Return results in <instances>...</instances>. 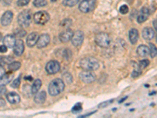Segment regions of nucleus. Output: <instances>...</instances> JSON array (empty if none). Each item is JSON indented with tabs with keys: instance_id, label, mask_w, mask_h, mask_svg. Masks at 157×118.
Here are the masks:
<instances>
[{
	"instance_id": "f257e3e1",
	"label": "nucleus",
	"mask_w": 157,
	"mask_h": 118,
	"mask_svg": "<svg viewBox=\"0 0 157 118\" xmlns=\"http://www.w3.org/2000/svg\"><path fill=\"white\" fill-rule=\"evenodd\" d=\"M65 88V84L64 81L61 79H54L49 83L48 87V92L51 96H56L64 91Z\"/></svg>"
},
{
	"instance_id": "f03ea898",
	"label": "nucleus",
	"mask_w": 157,
	"mask_h": 118,
	"mask_svg": "<svg viewBox=\"0 0 157 118\" xmlns=\"http://www.w3.org/2000/svg\"><path fill=\"white\" fill-rule=\"evenodd\" d=\"M80 67L84 70H97L99 68L98 60L94 57H84L80 61Z\"/></svg>"
},
{
	"instance_id": "7ed1b4c3",
	"label": "nucleus",
	"mask_w": 157,
	"mask_h": 118,
	"mask_svg": "<svg viewBox=\"0 0 157 118\" xmlns=\"http://www.w3.org/2000/svg\"><path fill=\"white\" fill-rule=\"evenodd\" d=\"M32 21V13L29 10H25L19 13L17 17V22L21 27H28Z\"/></svg>"
},
{
	"instance_id": "20e7f679",
	"label": "nucleus",
	"mask_w": 157,
	"mask_h": 118,
	"mask_svg": "<svg viewBox=\"0 0 157 118\" xmlns=\"http://www.w3.org/2000/svg\"><path fill=\"white\" fill-rule=\"evenodd\" d=\"M95 42L101 47H108L111 44V39L108 33H101L95 37Z\"/></svg>"
},
{
	"instance_id": "39448f33",
	"label": "nucleus",
	"mask_w": 157,
	"mask_h": 118,
	"mask_svg": "<svg viewBox=\"0 0 157 118\" xmlns=\"http://www.w3.org/2000/svg\"><path fill=\"white\" fill-rule=\"evenodd\" d=\"M96 0H83L80 2L79 9L83 13H89L94 9Z\"/></svg>"
},
{
	"instance_id": "423d86ee",
	"label": "nucleus",
	"mask_w": 157,
	"mask_h": 118,
	"mask_svg": "<svg viewBox=\"0 0 157 118\" xmlns=\"http://www.w3.org/2000/svg\"><path fill=\"white\" fill-rule=\"evenodd\" d=\"M49 20V14L46 11H39L35 13L34 21L37 25H44Z\"/></svg>"
},
{
	"instance_id": "0eeeda50",
	"label": "nucleus",
	"mask_w": 157,
	"mask_h": 118,
	"mask_svg": "<svg viewBox=\"0 0 157 118\" xmlns=\"http://www.w3.org/2000/svg\"><path fill=\"white\" fill-rule=\"evenodd\" d=\"M60 69H61L60 63L57 61H55V60L49 61L46 65V71L47 72L48 74H56L60 71Z\"/></svg>"
},
{
	"instance_id": "6e6552de",
	"label": "nucleus",
	"mask_w": 157,
	"mask_h": 118,
	"mask_svg": "<svg viewBox=\"0 0 157 118\" xmlns=\"http://www.w3.org/2000/svg\"><path fill=\"white\" fill-rule=\"evenodd\" d=\"M71 40H72V43L74 47H80L84 40V32L80 30L76 31V33H74L73 35H72Z\"/></svg>"
},
{
	"instance_id": "1a4fd4ad",
	"label": "nucleus",
	"mask_w": 157,
	"mask_h": 118,
	"mask_svg": "<svg viewBox=\"0 0 157 118\" xmlns=\"http://www.w3.org/2000/svg\"><path fill=\"white\" fill-rule=\"evenodd\" d=\"M80 78L85 84H90L94 81L96 76L92 72V71L84 70L80 74Z\"/></svg>"
},
{
	"instance_id": "9d476101",
	"label": "nucleus",
	"mask_w": 157,
	"mask_h": 118,
	"mask_svg": "<svg viewBox=\"0 0 157 118\" xmlns=\"http://www.w3.org/2000/svg\"><path fill=\"white\" fill-rule=\"evenodd\" d=\"M49 41H50V37H49V35L43 34L40 36H39L36 45H37L38 48H43L47 46Z\"/></svg>"
},
{
	"instance_id": "9b49d317",
	"label": "nucleus",
	"mask_w": 157,
	"mask_h": 118,
	"mask_svg": "<svg viewBox=\"0 0 157 118\" xmlns=\"http://www.w3.org/2000/svg\"><path fill=\"white\" fill-rule=\"evenodd\" d=\"M25 50V44L21 40H16L15 44L13 46V52L17 56L22 55Z\"/></svg>"
},
{
	"instance_id": "f8f14e48",
	"label": "nucleus",
	"mask_w": 157,
	"mask_h": 118,
	"mask_svg": "<svg viewBox=\"0 0 157 118\" xmlns=\"http://www.w3.org/2000/svg\"><path fill=\"white\" fill-rule=\"evenodd\" d=\"M13 17V14L11 11H10V10L6 11L2 14V17H1V23H2L3 26H7L12 22Z\"/></svg>"
},
{
	"instance_id": "ddd939ff",
	"label": "nucleus",
	"mask_w": 157,
	"mask_h": 118,
	"mask_svg": "<svg viewBox=\"0 0 157 118\" xmlns=\"http://www.w3.org/2000/svg\"><path fill=\"white\" fill-rule=\"evenodd\" d=\"M72 35H73V32H72L70 29H67L60 33V35H59V39H60V40H61L62 43L68 42V41L71 40V39H72Z\"/></svg>"
},
{
	"instance_id": "4468645a",
	"label": "nucleus",
	"mask_w": 157,
	"mask_h": 118,
	"mask_svg": "<svg viewBox=\"0 0 157 118\" xmlns=\"http://www.w3.org/2000/svg\"><path fill=\"white\" fill-rule=\"evenodd\" d=\"M149 15V10L147 7H143L141 10L139 15L138 16V23H143L148 19Z\"/></svg>"
},
{
	"instance_id": "2eb2a0df",
	"label": "nucleus",
	"mask_w": 157,
	"mask_h": 118,
	"mask_svg": "<svg viewBox=\"0 0 157 118\" xmlns=\"http://www.w3.org/2000/svg\"><path fill=\"white\" fill-rule=\"evenodd\" d=\"M15 42L16 38L13 35H6L3 38V43L7 48H13Z\"/></svg>"
},
{
	"instance_id": "dca6fc26",
	"label": "nucleus",
	"mask_w": 157,
	"mask_h": 118,
	"mask_svg": "<svg viewBox=\"0 0 157 118\" xmlns=\"http://www.w3.org/2000/svg\"><path fill=\"white\" fill-rule=\"evenodd\" d=\"M39 38V35L36 33H32L27 37V45L29 47H33L37 43V40Z\"/></svg>"
},
{
	"instance_id": "f3484780",
	"label": "nucleus",
	"mask_w": 157,
	"mask_h": 118,
	"mask_svg": "<svg viewBox=\"0 0 157 118\" xmlns=\"http://www.w3.org/2000/svg\"><path fill=\"white\" fill-rule=\"evenodd\" d=\"M13 78V74L12 72L4 73L2 76H0V87H4L8 84Z\"/></svg>"
},
{
	"instance_id": "a211bd4d",
	"label": "nucleus",
	"mask_w": 157,
	"mask_h": 118,
	"mask_svg": "<svg viewBox=\"0 0 157 118\" xmlns=\"http://www.w3.org/2000/svg\"><path fill=\"white\" fill-rule=\"evenodd\" d=\"M6 99L8 102L11 104H17L21 102V97L18 94L15 92H10L6 95Z\"/></svg>"
},
{
	"instance_id": "6ab92c4d",
	"label": "nucleus",
	"mask_w": 157,
	"mask_h": 118,
	"mask_svg": "<svg viewBox=\"0 0 157 118\" xmlns=\"http://www.w3.org/2000/svg\"><path fill=\"white\" fill-rule=\"evenodd\" d=\"M142 36L146 40H151L155 36V32L151 28H145L142 31Z\"/></svg>"
},
{
	"instance_id": "aec40b11",
	"label": "nucleus",
	"mask_w": 157,
	"mask_h": 118,
	"mask_svg": "<svg viewBox=\"0 0 157 118\" xmlns=\"http://www.w3.org/2000/svg\"><path fill=\"white\" fill-rule=\"evenodd\" d=\"M46 99V93L44 91H42L40 92H37L36 93V96H35L34 102L36 104H43L45 102Z\"/></svg>"
},
{
	"instance_id": "412c9836",
	"label": "nucleus",
	"mask_w": 157,
	"mask_h": 118,
	"mask_svg": "<svg viewBox=\"0 0 157 118\" xmlns=\"http://www.w3.org/2000/svg\"><path fill=\"white\" fill-rule=\"evenodd\" d=\"M138 37H139V33L136 29H132L129 32V40L130 42L132 44H135L138 42Z\"/></svg>"
},
{
	"instance_id": "4be33fe9",
	"label": "nucleus",
	"mask_w": 157,
	"mask_h": 118,
	"mask_svg": "<svg viewBox=\"0 0 157 118\" xmlns=\"http://www.w3.org/2000/svg\"><path fill=\"white\" fill-rule=\"evenodd\" d=\"M137 53L140 57H146L149 54V48L145 45H140L137 49Z\"/></svg>"
},
{
	"instance_id": "5701e85b",
	"label": "nucleus",
	"mask_w": 157,
	"mask_h": 118,
	"mask_svg": "<svg viewBox=\"0 0 157 118\" xmlns=\"http://www.w3.org/2000/svg\"><path fill=\"white\" fill-rule=\"evenodd\" d=\"M41 86H42V81L41 80L39 79H36L35 80V82L33 83L32 86V88H31V92L32 94H36L39 92V90L41 88Z\"/></svg>"
},
{
	"instance_id": "b1692460",
	"label": "nucleus",
	"mask_w": 157,
	"mask_h": 118,
	"mask_svg": "<svg viewBox=\"0 0 157 118\" xmlns=\"http://www.w3.org/2000/svg\"><path fill=\"white\" fill-rule=\"evenodd\" d=\"M21 64L20 62H18V61H13V62L9 64L8 68H9V69L10 71H16L18 70L21 68Z\"/></svg>"
},
{
	"instance_id": "393cba45",
	"label": "nucleus",
	"mask_w": 157,
	"mask_h": 118,
	"mask_svg": "<svg viewBox=\"0 0 157 118\" xmlns=\"http://www.w3.org/2000/svg\"><path fill=\"white\" fill-rule=\"evenodd\" d=\"M33 4L36 7H43L47 5V1L46 0H34Z\"/></svg>"
},
{
	"instance_id": "a878e982",
	"label": "nucleus",
	"mask_w": 157,
	"mask_h": 118,
	"mask_svg": "<svg viewBox=\"0 0 157 118\" xmlns=\"http://www.w3.org/2000/svg\"><path fill=\"white\" fill-rule=\"evenodd\" d=\"M80 0H64V6H76L78 2H80Z\"/></svg>"
},
{
	"instance_id": "bb28decb",
	"label": "nucleus",
	"mask_w": 157,
	"mask_h": 118,
	"mask_svg": "<svg viewBox=\"0 0 157 118\" xmlns=\"http://www.w3.org/2000/svg\"><path fill=\"white\" fill-rule=\"evenodd\" d=\"M149 54L152 57H155L156 56V47L154 44H149Z\"/></svg>"
},
{
	"instance_id": "cd10ccee",
	"label": "nucleus",
	"mask_w": 157,
	"mask_h": 118,
	"mask_svg": "<svg viewBox=\"0 0 157 118\" xmlns=\"http://www.w3.org/2000/svg\"><path fill=\"white\" fill-rule=\"evenodd\" d=\"M12 60H13V58H11V57H2L0 58V65H1V66H3V65H5L6 64H9Z\"/></svg>"
},
{
	"instance_id": "c85d7f7f",
	"label": "nucleus",
	"mask_w": 157,
	"mask_h": 118,
	"mask_svg": "<svg viewBox=\"0 0 157 118\" xmlns=\"http://www.w3.org/2000/svg\"><path fill=\"white\" fill-rule=\"evenodd\" d=\"M14 33H15V36H17V37H24L25 36H26V31L22 29H17Z\"/></svg>"
},
{
	"instance_id": "c756f323",
	"label": "nucleus",
	"mask_w": 157,
	"mask_h": 118,
	"mask_svg": "<svg viewBox=\"0 0 157 118\" xmlns=\"http://www.w3.org/2000/svg\"><path fill=\"white\" fill-rule=\"evenodd\" d=\"M20 85H21V76H18L17 79H15V80H13L11 86L12 88H18Z\"/></svg>"
},
{
	"instance_id": "7c9ffc66",
	"label": "nucleus",
	"mask_w": 157,
	"mask_h": 118,
	"mask_svg": "<svg viewBox=\"0 0 157 118\" xmlns=\"http://www.w3.org/2000/svg\"><path fill=\"white\" fill-rule=\"evenodd\" d=\"M82 110V104L81 103H77L76 105L74 106L73 108L72 109V113H80Z\"/></svg>"
},
{
	"instance_id": "2f4dec72",
	"label": "nucleus",
	"mask_w": 157,
	"mask_h": 118,
	"mask_svg": "<svg viewBox=\"0 0 157 118\" xmlns=\"http://www.w3.org/2000/svg\"><path fill=\"white\" fill-rule=\"evenodd\" d=\"M72 20L70 19H65L64 20V21H61V25L62 27H64V28H68V27L70 26L71 25H72Z\"/></svg>"
},
{
	"instance_id": "473e14b6",
	"label": "nucleus",
	"mask_w": 157,
	"mask_h": 118,
	"mask_svg": "<svg viewBox=\"0 0 157 118\" xmlns=\"http://www.w3.org/2000/svg\"><path fill=\"white\" fill-rule=\"evenodd\" d=\"M119 12L123 14H126L129 12V7L127 6V5H123V6H120L119 8Z\"/></svg>"
},
{
	"instance_id": "72a5a7b5",
	"label": "nucleus",
	"mask_w": 157,
	"mask_h": 118,
	"mask_svg": "<svg viewBox=\"0 0 157 118\" xmlns=\"http://www.w3.org/2000/svg\"><path fill=\"white\" fill-rule=\"evenodd\" d=\"M142 74V71H141V67L140 66H138L136 68V69L134 70V72H133L132 73V76L133 77H137V76H138L139 75Z\"/></svg>"
},
{
	"instance_id": "f704fd0d",
	"label": "nucleus",
	"mask_w": 157,
	"mask_h": 118,
	"mask_svg": "<svg viewBox=\"0 0 157 118\" xmlns=\"http://www.w3.org/2000/svg\"><path fill=\"white\" fill-rule=\"evenodd\" d=\"M29 1H30V0H18L17 4L19 6H27V5L29 3Z\"/></svg>"
},
{
	"instance_id": "c9c22d12",
	"label": "nucleus",
	"mask_w": 157,
	"mask_h": 118,
	"mask_svg": "<svg viewBox=\"0 0 157 118\" xmlns=\"http://www.w3.org/2000/svg\"><path fill=\"white\" fill-rule=\"evenodd\" d=\"M149 65V61L148 60H142L140 61V67L141 68H146L148 65Z\"/></svg>"
},
{
	"instance_id": "e433bc0d",
	"label": "nucleus",
	"mask_w": 157,
	"mask_h": 118,
	"mask_svg": "<svg viewBox=\"0 0 157 118\" xmlns=\"http://www.w3.org/2000/svg\"><path fill=\"white\" fill-rule=\"evenodd\" d=\"M0 2L4 6H9L12 2V0H0Z\"/></svg>"
},
{
	"instance_id": "4c0bfd02",
	"label": "nucleus",
	"mask_w": 157,
	"mask_h": 118,
	"mask_svg": "<svg viewBox=\"0 0 157 118\" xmlns=\"http://www.w3.org/2000/svg\"><path fill=\"white\" fill-rule=\"evenodd\" d=\"M7 51V47L5 45L0 46V53H6Z\"/></svg>"
},
{
	"instance_id": "58836bf2",
	"label": "nucleus",
	"mask_w": 157,
	"mask_h": 118,
	"mask_svg": "<svg viewBox=\"0 0 157 118\" xmlns=\"http://www.w3.org/2000/svg\"><path fill=\"white\" fill-rule=\"evenodd\" d=\"M5 105H6V102H5L3 98L0 96V107L4 106Z\"/></svg>"
},
{
	"instance_id": "ea45409f",
	"label": "nucleus",
	"mask_w": 157,
	"mask_h": 118,
	"mask_svg": "<svg viewBox=\"0 0 157 118\" xmlns=\"http://www.w3.org/2000/svg\"><path fill=\"white\" fill-rule=\"evenodd\" d=\"M4 73H5V69L3 67L0 65V76H2Z\"/></svg>"
},
{
	"instance_id": "a19ab883",
	"label": "nucleus",
	"mask_w": 157,
	"mask_h": 118,
	"mask_svg": "<svg viewBox=\"0 0 157 118\" xmlns=\"http://www.w3.org/2000/svg\"><path fill=\"white\" fill-rule=\"evenodd\" d=\"M112 102V101H108V102H104V103H101V106L99 107H103V106H107V104H109V103H111Z\"/></svg>"
},
{
	"instance_id": "79ce46f5",
	"label": "nucleus",
	"mask_w": 157,
	"mask_h": 118,
	"mask_svg": "<svg viewBox=\"0 0 157 118\" xmlns=\"http://www.w3.org/2000/svg\"><path fill=\"white\" fill-rule=\"evenodd\" d=\"M153 25H155V29H156V19L153 21Z\"/></svg>"
},
{
	"instance_id": "37998d69",
	"label": "nucleus",
	"mask_w": 157,
	"mask_h": 118,
	"mask_svg": "<svg viewBox=\"0 0 157 118\" xmlns=\"http://www.w3.org/2000/svg\"><path fill=\"white\" fill-rule=\"evenodd\" d=\"M2 34H1V33H0V41H1V40H2Z\"/></svg>"
},
{
	"instance_id": "c03bdc74",
	"label": "nucleus",
	"mask_w": 157,
	"mask_h": 118,
	"mask_svg": "<svg viewBox=\"0 0 157 118\" xmlns=\"http://www.w3.org/2000/svg\"><path fill=\"white\" fill-rule=\"evenodd\" d=\"M52 2H56V1H57V0H51Z\"/></svg>"
}]
</instances>
